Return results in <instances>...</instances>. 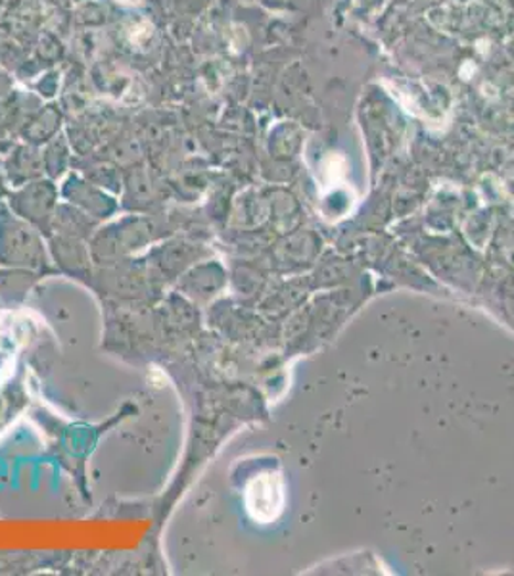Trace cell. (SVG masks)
<instances>
[{"label":"cell","instance_id":"6da1fadb","mask_svg":"<svg viewBox=\"0 0 514 576\" xmlns=\"http://www.w3.org/2000/svg\"><path fill=\"white\" fill-rule=\"evenodd\" d=\"M282 484L275 474H265L257 479L248 490V510L257 521H271L282 510Z\"/></svg>","mask_w":514,"mask_h":576}]
</instances>
